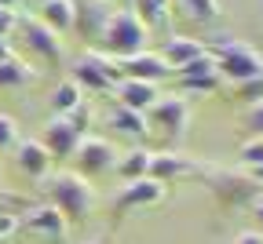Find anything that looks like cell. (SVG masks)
Wrapping results in <instances>:
<instances>
[{
	"label": "cell",
	"mask_w": 263,
	"mask_h": 244,
	"mask_svg": "<svg viewBox=\"0 0 263 244\" xmlns=\"http://www.w3.org/2000/svg\"><path fill=\"white\" fill-rule=\"evenodd\" d=\"M241 98H249V102H256V98H263V80H252V84H241Z\"/></svg>",
	"instance_id": "obj_30"
},
{
	"label": "cell",
	"mask_w": 263,
	"mask_h": 244,
	"mask_svg": "<svg viewBox=\"0 0 263 244\" xmlns=\"http://www.w3.org/2000/svg\"><path fill=\"white\" fill-rule=\"evenodd\" d=\"M157 98H161L157 84H146V80H121L117 84V102L124 110H132V113H143L146 117L157 106Z\"/></svg>",
	"instance_id": "obj_11"
},
{
	"label": "cell",
	"mask_w": 263,
	"mask_h": 244,
	"mask_svg": "<svg viewBox=\"0 0 263 244\" xmlns=\"http://www.w3.org/2000/svg\"><path fill=\"white\" fill-rule=\"evenodd\" d=\"M179 84H183V91H216L219 77H205V80H179Z\"/></svg>",
	"instance_id": "obj_29"
},
{
	"label": "cell",
	"mask_w": 263,
	"mask_h": 244,
	"mask_svg": "<svg viewBox=\"0 0 263 244\" xmlns=\"http://www.w3.org/2000/svg\"><path fill=\"white\" fill-rule=\"evenodd\" d=\"M99 40H103V48H106L114 58H128V55L146 51L150 29L124 8V11H114V15H110V22H106V29H103V37H99Z\"/></svg>",
	"instance_id": "obj_3"
},
{
	"label": "cell",
	"mask_w": 263,
	"mask_h": 244,
	"mask_svg": "<svg viewBox=\"0 0 263 244\" xmlns=\"http://www.w3.org/2000/svg\"><path fill=\"white\" fill-rule=\"evenodd\" d=\"M70 69H73L70 80H73L81 91H110V88H117V80H121L117 62H114L110 55H99V51H84Z\"/></svg>",
	"instance_id": "obj_4"
},
{
	"label": "cell",
	"mask_w": 263,
	"mask_h": 244,
	"mask_svg": "<svg viewBox=\"0 0 263 244\" xmlns=\"http://www.w3.org/2000/svg\"><path fill=\"white\" fill-rule=\"evenodd\" d=\"M18 18H15V11H8V8H0V37H8V29L15 26Z\"/></svg>",
	"instance_id": "obj_31"
},
{
	"label": "cell",
	"mask_w": 263,
	"mask_h": 244,
	"mask_svg": "<svg viewBox=\"0 0 263 244\" xmlns=\"http://www.w3.org/2000/svg\"><path fill=\"white\" fill-rule=\"evenodd\" d=\"M73 160H77V175L91 179V175H103V171H110L117 164V150L106 143V138H99V135H84L77 153H73Z\"/></svg>",
	"instance_id": "obj_6"
},
{
	"label": "cell",
	"mask_w": 263,
	"mask_h": 244,
	"mask_svg": "<svg viewBox=\"0 0 263 244\" xmlns=\"http://www.w3.org/2000/svg\"><path fill=\"white\" fill-rule=\"evenodd\" d=\"M190 171V160H183L179 153H150V168H146V179L154 182H172L179 175H186Z\"/></svg>",
	"instance_id": "obj_17"
},
{
	"label": "cell",
	"mask_w": 263,
	"mask_h": 244,
	"mask_svg": "<svg viewBox=\"0 0 263 244\" xmlns=\"http://www.w3.org/2000/svg\"><path fill=\"white\" fill-rule=\"evenodd\" d=\"M81 138H84V131H81L77 117H51V120L44 124V131H41V146L51 153V160H55V157L66 160V157L77 153Z\"/></svg>",
	"instance_id": "obj_5"
},
{
	"label": "cell",
	"mask_w": 263,
	"mask_h": 244,
	"mask_svg": "<svg viewBox=\"0 0 263 244\" xmlns=\"http://www.w3.org/2000/svg\"><path fill=\"white\" fill-rule=\"evenodd\" d=\"M88 244H95V240H88Z\"/></svg>",
	"instance_id": "obj_38"
},
{
	"label": "cell",
	"mask_w": 263,
	"mask_h": 244,
	"mask_svg": "<svg viewBox=\"0 0 263 244\" xmlns=\"http://www.w3.org/2000/svg\"><path fill=\"white\" fill-rule=\"evenodd\" d=\"M259 4H263V0H259Z\"/></svg>",
	"instance_id": "obj_39"
},
{
	"label": "cell",
	"mask_w": 263,
	"mask_h": 244,
	"mask_svg": "<svg viewBox=\"0 0 263 244\" xmlns=\"http://www.w3.org/2000/svg\"><path fill=\"white\" fill-rule=\"evenodd\" d=\"M252 179H256V182H263V164H259V168H252Z\"/></svg>",
	"instance_id": "obj_35"
},
{
	"label": "cell",
	"mask_w": 263,
	"mask_h": 244,
	"mask_svg": "<svg viewBox=\"0 0 263 244\" xmlns=\"http://www.w3.org/2000/svg\"><path fill=\"white\" fill-rule=\"evenodd\" d=\"M252 219H256V226H259V237H263V197H256V200H252Z\"/></svg>",
	"instance_id": "obj_32"
},
{
	"label": "cell",
	"mask_w": 263,
	"mask_h": 244,
	"mask_svg": "<svg viewBox=\"0 0 263 244\" xmlns=\"http://www.w3.org/2000/svg\"><path fill=\"white\" fill-rule=\"evenodd\" d=\"M179 8L194 22H216L219 18V0H179Z\"/></svg>",
	"instance_id": "obj_24"
},
{
	"label": "cell",
	"mask_w": 263,
	"mask_h": 244,
	"mask_svg": "<svg viewBox=\"0 0 263 244\" xmlns=\"http://www.w3.org/2000/svg\"><path fill=\"white\" fill-rule=\"evenodd\" d=\"M245 128H249L256 138H263V98H256V102H249V106H245Z\"/></svg>",
	"instance_id": "obj_27"
},
{
	"label": "cell",
	"mask_w": 263,
	"mask_h": 244,
	"mask_svg": "<svg viewBox=\"0 0 263 244\" xmlns=\"http://www.w3.org/2000/svg\"><path fill=\"white\" fill-rule=\"evenodd\" d=\"M117 69H121V80H146V84H157L164 77H172V66L164 62L157 51H139V55H128V58H117Z\"/></svg>",
	"instance_id": "obj_7"
},
{
	"label": "cell",
	"mask_w": 263,
	"mask_h": 244,
	"mask_svg": "<svg viewBox=\"0 0 263 244\" xmlns=\"http://www.w3.org/2000/svg\"><path fill=\"white\" fill-rule=\"evenodd\" d=\"M238 157H241V164H245V168H259V164H263V138H256V135H252L249 143L241 146V153H238Z\"/></svg>",
	"instance_id": "obj_26"
},
{
	"label": "cell",
	"mask_w": 263,
	"mask_h": 244,
	"mask_svg": "<svg viewBox=\"0 0 263 244\" xmlns=\"http://www.w3.org/2000/svg\"><path fill=\"white\" fill-rule=\"evenodd\" d=\"M234 244H263V237H259L256 230H249V233H241V237H238Z\"/></svg>",
	"instance_id": "obj_33"
},
{
	"label": "cell",
	"mask_w": 263,
	"mask_h": 244,
	"mask_svg": "<svg viewBox=\"0 0 263 244\" xmlns=\"http://www.w3.org/2000/svg\"><path fill=\"white\" fill-rule=\"evenodd\" d=\"M41 22L55 37H62V33H70L73 22H77V4L73 0H48V4H41Z\"/></svg>",
	"instance_id": "obj_16"
},
{
	"label": "cell",
	"mask_w": 263,
	"mask_h": 244,
	"mask_svg": "<svg viewBox=\"0 0 263 244\" xmlns=\"http://www.w3.org/2000/svg\"><path fill=\"white\" fill-rule=\"evenodd\" d=\"M15 164L29 179H48L51 175V153L41 146V138H18L15 146Z\"/></svg>",
	"instance_id": "obj_10"
},
{
	"label": "cell",
	"mask_w": 263,
	"mask_h": 244,
	"mask_svg": "<svg viewBox=\"0 0 263 244\" xmlns=\"http://www.w3.org/2000/svg\"><path fill=\"white\" fill-rule=\"evenodd\" d=\"M77 4V22L73 29H81L84 37H103V29L114 15V8L106 4V0H73Z\"/></svg>",
	"instance_id": "obj_12"
},
{
	"label": "cell",
	"mask_w": 263,
	"mask_h": 244,
	"mask_svg": "<svg viewBox=\"0 0 263 244\" xmlns=\"http://www.w3.org/2000/svg\"><path fill=\"white\" fill-rule=\"evenodd\" d=\"M18 146V120L11 113H0V153Z\"/></svg>",
	"instance_id": "obj_25"
},
{
	"label": "cell",
	"mask_w": 263,
	"mask_h": 244,
	"mask_svg": "<svg viewBox=\"0 0 263 244\" xmlns=\"http://www.w3.org/2000/svg\"><path fill=\"white\" fill-rule=\"evenodd\" d=\"M216 77H227L230 84H252V80H263V55L241 40H223L216 51Z\"/></svg>",
	"instance_id": "obj_2"
},
{
	"label": "cell",
	"mask_w": 263,
	"mask_h": 244,
	"mask_svg": "<svg viewBox=\"0 0 263 244\" xmlns=\"http://www.w3.org/2000/svg\"><path fill=\"white\" fill-rule=\"evenodd\" d=\"M205 51H209V48H205L201 40H194V37H176V33H172L157 55L168 62V66H172V73H176L179 66H186V62H194V58H201Z\"/></svg>",
	"instance_id": "obj_14"
},
{
	"label": "cell",
	"mask_w": 263,
	"mask_h": 244,
	"mask_svg": "<svg viewBox=\"0 0 263 244\" xmlns=\"http://www.w3.org/2000/svg\"><path fill=\"white\" fill-rule=\"evenodd\" d=\"M18 29H22V40H26V48L33 51V55H41V58H48V62H59L62 58V40L55 37V33L41 22V18H22V22H15Z\"/></svg>",
	"instance_id": "obj_9"
},
{
	"label": "cell",
	"mask_w": 263,
	"mask_h": 244,
	"mask_svg": "<svg viewBox=\"0 0 263 244\" xmlns=\"http://www.w3.org/2000/svg\"><path fill=\"white\" fill-rule=\"evenodd\" d=\"M48 106H51V117H73V113L84 106V91H81L73 80H62V84L51 91Z\"/></svg>",
	"instance_id": "obj_18"
},
{
	"label": "cell",
	"mask_w": 263,
	"mask_h": 244,
	"mask_svg": "<svg viewBox=\"0 0 263 244\" xmlns=\"http://www.w3.org/2000/svg\"><path fill=\"white\" fill-rule=\"evenodd\" d=\"M114 168H117V175H121L124 182L146 179V168H150V150H139V146H136V150H128V153H124Z\"/></svg>",
	"instance_id": "obj_19"
},
{
	"label": "cell",
	"mask_w": 263,
	"mask_h": 244,
	"mask_svg": "<svg viewBox=\"0 0 263 244\" xmlns=\"http://www.w3.org/2000/svg\"><path fill=\"white\" fill-rule=\"evenodd\" d=\"M33 77V69L18 58V55H11V58H4L0 62V88H22V84H29Z\"/></svg>",
	"instance_id": "obj_21"
},
{
	"label": "cell",
	"mask_w": 263,
	"mask_h": 244,
	"mask_svg": "<svg viewBox=\"0 0 263 244\" xmlns=\"http://www.w3.org/2000/svg\"><path fill=\"white\" fill-rule=\"evenodd\" d=\"M15 4L18 0H0V8H8V11H15Z\"/></svg>",
	"instance_id": "obj_36"
},
{
	"label": "cell",
	"mask_w": 263,
	"mask_h": 244,
	"mask_svg": "<svg viewBox=\"0 0 263 244\" xmlns=\"http://www.w3.org/2000/svg\"><path fill=\"white\" fill-rule=\"evenodd\" d=\"M132 4H136V15L146 29H157V26H164L168 22V4H161V0H132Z\"/></svg>",
	"instance_id": "obj_22"
},
{
	"label": "cell",
	"mask_w": 263,
	"mask_h": 244,
	"mask_svg": "<svg viewBox=\"0 0 263 244\" xmlns=\"http://www.w3.org/2000/svg\"><path fill=\"white\" fill-rule=\"evenodd\" d=\"M110 128L121 131V135H128V138H143V135H146V117H143V113H132V110H124V106H117V110L110 113Z\"/></svg>",
	"instance_id": "obj_20"
},
{
	"label": "cell",
	"mask_w": 263,
	"mask_h": 244,
	"mask_svg": "<svg viewBox=\"0 0 263 244\" xmlns=\"http://www.w3.org/2000/svg\"><path fill=\"white\" fill-rule=\"evenodd\" d=\"M157 200H164V186L154 182V179L124 182V190H121V197H117L121 208H150V204H157Z\"/></svg>",
	"instance_id": "obj_15"
},
{
	"label": "cell",
	"mask_w": 263,
	"mask_h": 244,
	"mask_svg": "<svg viewBox=\"0 0 263 244\" xmlns=\"http://www.w3.org/2000/svg\"><path fill=\"white\" fill-rule=\"evenodd\" d=\"M15 51H11V40L8 37H0V62H4V58H11Z\"/></svg>",
	"instance_id": "obj_34"
},
{
	"label": "cell",
	"mask_w": 263,
	"mask_h": 244,
	"mask_svg": "<svg viewBox=\"0 0 263 244\" xmlns=\"http://www.w3.org/2000/svg\"><path fill=\"white\" fill-rule=\"evenodd\" d=\"M44 193H48V204L66 219V222H81L91 215L95 208V190L84 175L77 171H51L44 179Z\"/></svg>",
	"instance_id": "obj_1"
},
{
	"label": "cell",
	"mask_w": 263,
	"mask_h": 244,
	"mask_svg": "<svg viewBox=\"0 0 263 244\" xmlns=\"http://www.w3.org/2000/svg\"><path fill=\"white\" fill-rule=\"evenodd\" d=\"M176 77H179V80H205V77H216V58H212V51H205L201 58L179 66Z\"/></svg>",
	"instance_id": "obj_23"
},
{
	"label": "cell",
	"mask_w": 263,
	"mask_h": 244,
	"mask_svg": "<svg viewBox=\"0 0 263 244\" xmlns=\"http://www.w3.org/2000/svg\"><path fill=\"white\" fill-rule=\"evenodd\" d=\"M15 230H18V215H15V212H4V208H0V240L15 237Z\"/></svg>",
	"instance_id": "obj_28"
},
{
	"label": "cell",
	"mask_w": 263,
	"mask_h": 244,
	"mask_svg": "<svg viewBox=\"0 0 263 244\" xmlns=\"http://www.w3.org/2000/svg\"><path fill=\"white\" fill-rule=\"evenodd\" d=\"M161 4H168V0H161Z\"/></svg>",
	"instance_id": "obj_37"
},
{
	"label": "cell",
	"mask_w": 263,
	"mask_h": 244,
	"mask_svg": "<svg viewBox=\"0 0 263 244\" xmlns=\"http://www.w3.org/2000/svg\"><path fill=\"white\" fill-rule=\"evenodd\" d=\"M26 230L29 233H41L48 240H62L66 230H70V222H66L51 204H37V208H29V215H26Z\"/></svg>",
	"instance_id": "obj_13"
},
{
	"label": "cell",
	"mask_w": 263,
	"mask_h": 244,
	"mask_svg": "<svg viewBox=\"0 0 263 244\" xmlns=\"http://www.w3.org/2000/svg\"><path fill=\"white\" fill-rule=\"evenodd\" d=\"M150 124H157L168 138H183L186 124H190V102L183 95H164L157 98V106L150 110Z\"/></svg>",
	"instance_id": "obj_8"
}]
</instances>
